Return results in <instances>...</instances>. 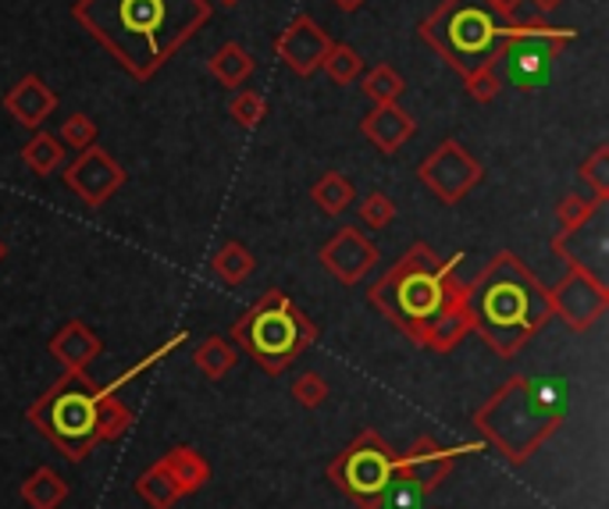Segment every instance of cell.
Returning a JSON list of instances; mask_svg holds the SVG:
<instances>
[{
  "instance_id": "6da1fadb",
  "label": "cell",
  "mask_w": 609,
  "mask_h": 509,
  "mask_svg": "<svg viewBox=\"0 0 609 509\" xmlns=\"http://www.w3.org/2000/svg\"><path fill=\"white\" fill-rule=\"evenodd\" d=\"M463 253L439 257L428 243L410 249L371 285V306L385 314L403 335L432 353H453L471 335L468 282L456 275Z\"/></svg>"
},
{
  "instance_id": "7a4b0ae2",
  "label": "cell",
  "mask_w": 609,
  "mask_h": 509,
  "mask_svg": "<svg viewBox=\"0 0 609 509\" xmlns=\"http://www.w3.org/2000/svg\"><path fill=\"white\" fill-rule=\"evenodd\" d=\"M210 0H76L71 18L129 71L150 82L210 22Z\"/></svg>"
},
{
  "instance_id": "3957f363",
  "label": "cell",
  "mask_w": 609,
  "mask_h": 509,
  "mask_svg": "<svg viewBox=\"0 0 609 509\" xmlns=\"http://www.w3.org/2000/svg\"><path fill=\"white\" fill-rule=\"evenodd\" d=\"M468 314L471 332L510 360L552 321L549 288L517 253L499 249L468 282Z\"/></svg>"
},
{
  "instance_id": "277c9868",
  "label": "cell",
  "mask_w": 609,
  "mask_h": 509,
  "mask_svg": "<svg viewBox=\"0 0 609 509\" xmlns=\"http://www.w3.org/2000/svg\"><path fill=\"white\" fill-rule=\"evenodd\" d=\"M570 410L563 378H524L503 381L471 417L481 442L492 446L507 463L524 467L552 434L560 431Z\"/></svg>"
},
{
  "instance_id": "5b68a950",
  "label": "cell",
  "mask_w": 609,
  "mask_h": 509,
  "mask_svg": "<svg viewBox=\"0 0 609 509\" xmlns=\"http://www.w3.org/2000/svg\"><path fill=\"white\" fill-rule=\"evenodd\" d=\"M228 342H239L261 363L264 374L278 378L317 342V329L307 311H299L282 288H267L232 321Z\"/></svg>"
},
{
  "instance_id": "8992f818",
  "label": "cell",
  "mask_w": 609,
  "mask_h": 509,
  "mask_svg": "<svg viewBox=\"0 0 609 509\" xmlns=\"http://www.w3.org/2000/svg\"><path fill=\"white\" fill-rule=\"evenodd\" d=\"M507 22L510 18L499 14L489 0H442L418 32L439 58H445V65L468 76L481 65H495V47L503 40Z\"/></svg>"
},
{
  "instance_id": "52a82bcc",
  "label": "cell",
  "mask_w": 609,
  "mask_h": 509,
  "mask_svg": "<svg viewBox=\"0 0 609 509\" xmlns=\"http://www.w3.org/2000/svg\"><path fill=\"white\" fill-rule=\"evenodd\" d=\"M26 417L71 463H82L89 452L100 446L97 442V385L86 374L65 371L43 395L32 399Z\"/></svg>"
},
{
  "instance_id": "ba28073f",
  "label": "cell",
  "mask_w": 609,
  "mask_h": 509,
  "mask_svg": "<svg viewBox=\"0 0 609 509\" xmlns=\"http://www.w3.org/2000/svg\"><path fill=\"white\" fill-rule=\"evenodd\" d=\"M574 36L578 29L549 26L542 18H534V22L510 18L503 29V40L495 47V65L507 68L510 82L521 89V94H539L552 76V65H557L560 50L574 40Z\"/></svg>"
},
{
  "instance_id": "9c48e42d",
  "label": "cell",
  "mask_w": 609,
  "mask_h": 509,
  "mask_svg": "<svg viewBox=\"0 0 609 509\" xmlns=\"http://www.w3.org/2000/svg\"><path fill=\"white\" fill-rule=\"evenodd\" d=\"M328 478L356 509H382L396 481V449L379 431H361L328 463Z\"/></svg>"
},
{
  "instance_id": "30bf717a",
  "label": "cell",
  "mask_w": 609,
  "mask_h": 509,
  "mask_svg": "<svg viewBox=\"0 0 609 509\" xmlns=\"http://www.w3.org/2000/svg\"><path fill=\"white\" fill-rule=\"evenodd\" d=\"M418 178L442 204H460L474 186H481L485 168H481V160L463 150L456 139H442L439 147L421 160Z\"/></svg>"
},
{
  "instance_id": "8fae6325",
  "label": "cell",
  "mask_w": 609,
  "mask_h": 509,
  "mask_svg": "<svg viewBox=\"0 0 609 509\" xmlns=\"http://www.w3.org/2000/svg\"><path fill=\"white\" fill-rule=\"evenodd\" d=\"M549 306L570 332H588L609 311V282L592 278L581 267H567V275L549 288Z\"/></svg>"
},
{
  "instance_id": "7c38bea8",
  "label": "cell",
  "mask_w": 609,
  "mask_h": 509,
  "mask_svg": "<svg viewBox=\"0 0 609 509\" xmlns=\"http://www.w3.org/2000/svg\"><path fill=\"white\" fill-rule=\"evenodd\" d=\"M485 449V442H468V446H439L435 439H421L410 446L403 457H396V478L418 484L424 496H432L435 488L450 478V470L460 457H474V452Z\"/></svg>"
},
{
  "instance_id": "4fadbf2b",
  "label": "cell",
  "mask_w": 609,
  "mask_h": 509,
  "mask_svg": "<svg viewBox=\"0 0 609 509\" xmlns=\"http://www.w3.org/2000/svg\"><path fill=\"white\" fill-rule=\"evenodd\" d=\"M125 168L107 154L100 143H94L89 150H82L71 165L65 168V186L76 193L86 207H100L107 204L121 186H125Z\"/></svg>"
},
{
  "instance_id": "5bb4252c",
  "label": "cell",
  "mask_w": 609,
  "mask_h": 509,
  "mask_svg": "<svg viewBox=\"0 0 609 509\" xmlns=\"http://www.w3.org/2000/svg\"><path fill=\"white\" fill-rule=\"evenodd\" d=\"M317 261L343 285H361L371 271L379 267V246H374L361 228L343 225L317 249Z\"/></svg>"
},
{
  "instance_id": "9a60e30c",
  "label": "cell",
  "mask_w": 609,
  "mask_h": 509,
  "mask_svg": "<svg viewBox=\"0 0 609 509\" xmlns=\"http://www.w3.org/2000/svg\"><path fill=\"white\" fill-rule=\"evenodd\" d=\"M332 43L335 40L328 36V29H321L311 14H296L293 22L275 36V53L293 76L311 79L321 68V61H325V53L332 50Z\"/></svg>"
},
{
  "instance_id": "2e32d148",
  "label": "cell",
  "mask_w": 609,
  "mask_h": 509,
  "mask_svg": "<svg viewBox=\"0 0 609 509\" xmlns=\"http://www.w3.org/2000/svg\"><path fill=\"white\" fill-rule=\"evenodd\" d=\"M552 253L567 261V267H581L592 278L606 282V204L574 232L552 235Z\"/></svg>"
},
{
  "instance_id": "e0dca14e",
  "label": "cell",
  "mask_w": 609,
  "mask_h": 509,
  "mask_svg": "<svg viewBox=\"0 0 609 509\" xmlns=\"http://www.w3.org/2000/svg\"><path fill=\"white\" fill-rule=\"evenodd\" d=\"M361 133L382 157H392L414 139L418 121L410 118L400 104H374V111L364 115V121H361Z\"/></svg>"
},
{
  "instance_id": "ac0fdd59",
  "label": "cell",
  "mask_w": 609,
  "mask_h": 509,
  "mask_svg": "<svg viewBox=\"0 0 609 509\" xmlns=\"http://www.w3.org/2000/svg\"><path fill=\"white\" fill-rule=\"evenodd\" d=\"M4 111L26 125V129H40V125L58 111V94L40 76H22L4 94Z\"/></svg>"
},
{
  "instance_id": "d6986e66",
  "label": "cell",
  "mask_w": 609,
  "mask_h": 509,
  "mask_svg": "<svg viewBox=\"0 0 609 509\" xmlns=\"http://www.w3.org/2000/svg\"><path fill=\"white\" fill-rule=\"evenodd\" d=\"M104 350V342L97 332H89L82 321H68L61 324L50 339V356L61 363L65 371L71 374H86L89 363H94Z\"/></svg>"
},
{
  "instance_id": "ffe728a7",
  "label": "cell",
  "mask_w": 609,
  "mask_h": 509,
  "mask_svg": "<svg viewBox=\"0 0 609 509\" xmlns=\"http://www.w3.org/2000/svg\"><path fill=\"white\" fill-rule=\"evenodd\" d=\"M157 463L171 474V481L178 484V492H183V499H186V496H196V492H200V488L210 481V463L204 460V452H200V449H193V446H175V449H168Z\"/></svg>"
},
{
  "instance_id": "44dd1931",
  "label": "cell",
  "mask_w": 609,
  "mask_h": 509,
  "mask_svg": "<svg viewBox=\"0 0 609 509\" xmlns=\"http://www.w3.org/2000/svg\"><path fill=\"white\" fill-rule=\"evenodd\" d=\"M254 53L239 43H222L218 50L210 53L207 71L214 82H222L225 89H239L249 76H254Z\"/></svg>"
},
{
  "instance_id": "7402d4cb",
  "label": "cell",
  "mask_w": 609,
  "mask_h": 509,
  "mask_svg": "<svg viewBox=\"0 0 609 509\" xmlns=\"http://www.w3.org/2000/svg\"><path fill=\"white\" fill-rule=\"evenodd\" d=\"M22 502L29 509H61L68 502V481L53 467H40L22 481Z\"/></svg>"
},
{
  "instance_id": "603a6c76",
  "label": "cell",
  "mask_w": 609,
  "mask_h": 509,
  "mask_svg": "<svg viewBox=\"0 0 609 509\" xmlns=\"http://www.w3.org/2000/svg\"><path fill=\"white\" fill-rule=\"evenodd\" d=\"M136 413L118 395L97 389V442H118L132 431Z\"/></svg>"
},
{
  "instance_id": "cb8c5ba5",
  "label": "cell",
  "mask_w": 609,
  "mask_h": 509,
  "mask_svg": "<svg viewBox=\"0 0 609 509\" xmlns=\"http://www.w3.org/2000/svg\"><path fill=\"white\" fill-rule=\"evenodd\" d=\"M311 199L317 204L321 214H328V217H338V214H346L353 207V199H356V186L343 175V172H325L317 182H314V189H311Z\"/></svg>"
},
{
  "instance_id": "d4e9b609",
  "label": "cell",
  "mask_w": 609,
  "mask_h": 509,
  "mask_svg": "<svg viewBox=\"0 0 609 509\" xmlns=\"http://www.w3.org/2000/svg\"><path fill=\"white\" fill-rule=\"evenodd\" d=\"M236 345H232L225 335H207L200 345L193 350V363L207 381H222L232 368H236Z\"/></svg>"
},
{
  "instance_id": "484cf974",
  "label": "cell",
  "mask_w": 609,
  "mask_h": 509,
  "mask_svg": "<svg viewBox=\"0 0 609 509\" xmlns=\"http://www.w3.org/2000/svg\"><path fill=\"white\" fill-rule=\"evenodd\" d=\"M210 271H214V275H218L222 282H228V285H243V282L257 271V257L249 253L246 243L232 239V243H225V246L210 257Z\"/></svg>"
},
{
  "instance_id": "4316f807",
  "label": "cell",
  "mask_w": 609,
  "mask_h": 509,
  "mask_svg": "<svg viewBox=\"0 0 609 509\" xmlns=\"http://www.w3.org/2000/svg\"><path fill=\"white\" fill-rule=\"evenodd\" d=\"M22 165L40 178L53 175L65 165V143L58 136H50V133H36L22 147Z\"/></svg>"
},
{
  "instance_id": "83f0119b",
  "label": "cell",
  "mask_w": 609,
  "mask_h": 509,
  "mask_svg": "<svg viewBox=\"0 0 609 509\" xmlns=\"http://www.w3.org/2000/svg\"><path fill=\"white\" fill-rule=\"evenodd\" d=\"M136 496L147 502L150 509H171L178 499H183V492H178V484L171 481V474L160 463L147 467L143 474L136 478Z\"/></svg>"
},
{
  "instance_id": "f1b7e54d",
  "label": "cell",
  "mask_w": 609,
  "mask_h": 509,
  "mask_svg": "<svg viewBox=\"0 0 609 509\" xmlns=\"http://www.w3.org/2000/svg\"><path fill=\"white\" fill-rule=\"evenodd\" d=\"M321 68H325V76L335 82V86H353L361 82L364 76V58L361 50H353L350 43H332V50L325 53V61H321Z\"/></svg>"
},
{
  "instance_id": "f546056e",
  "label": "cell",
  "mask_w": 609,
  "mask_h": 509,
  "mask_svg": "<svg viewBox=\"0 0 609 509\" xmlns=\"http://www.w3.org/2000/svg\"><path fill=\"white\" fill-rule=\"evenodd\" d=\"M361 86H364V94L374 100V104H400L403 97V76L392 65H374V68H364V76H361Z\"/></svg>"
},
{
  "instance_id": "4dcf8cb0",
  "label": "cell",
  "mask_w": 609,
  "mask_h": 509,
  "mask_svg": "<svg viewBox=\"0 0 609 509\" xmlns=\"http://www.w3.org/2000/svg\"><path fill=\"white\" fill-rule=\"evenodd\" d=\"M186 339H189V332H186V329H183V332H175V335H171L168 342H160V345H157V350H154V353H147V356H143V360H136V363H132V368H129V371H125V374H118L115 381H107V385H104V392H111V395H118V392H121L125 385H132V381H136L139 374H147V371H150V368H157V363H160V360H165L168 353H175V350H178V345H183Z\"/></svg>"
},
{
  "instance_id": "1f68e13d",
  "label": "cell",
  "mask_w": 609,
  "mask_h": 509,
  "mask_svg": "<svg viewBox=\"0 0 609 509\" xmlns=\"http://www.w3.org/2000/svg\"><path fill=\"white\" fill-rule=\"evenodd\" d=\"M602 204H609V199L581 196V193L563 196V199H560V207H557V232H574V228H581Z\"/></svg>"
},
{
  "instance_id": "d6a6232c",
  "label": "cell",
  "mask_w": 609,
  "mask_h": 509,
  "mask_svg": "<svg viewBox=\"0 0 609 509\" xmlns=\"http://www.w3.org/2000/svg\"><path fill=\"white\" fill-rule=\"evenodd\" d=\"M578 178L592 189V196L609 199V143H599V147L581 160Z\"/></svg>"
},
{
  "instance_id": "836d02e7",
  "label": "cell",
  "mask_w": 609,
  "mask_h": 509,
  "mask_svg": "<svg viewBox=\"0 0 609 509\" xmlns=\"http://www.w3.org/2000/svg\"><path fill=\"white\" fill-rule=\"evenodd\" d=\"M228 115L239 129H257L267 115V100H264V94H257V89H239V94L228 100Z\"/></svg>"
},
{
  "instance_id": "e575fe53",
  "label": "cell",
  "mask_w": 609,
  "mask_h": 509,
  "mask_svg": "<svg viewBox=\"0 0 609 509\" xmlns=\"http://www.w3.org/2000/svg\"><path fill=\"white\" fill-rule=\"evenodd\" d=\"M58 139L65 143V147H71V150H89L94 143L100 139V129H97V121L89 118V115H68L65 118V125H61V133H58Z\"/></svg>"
},
{
  "instance_id": "d590c367",
  "label": "cell",
  "mask_w": 609,
  "mask_h": 509,
  "mask_svg": "<svg viewBox=\"0 0 609 509\" xmlns=\"http://www.w3.org/2000/svg\"><path fill=\"white\" fill-rule=\"evenodd\" d=\"M293 399L303 407V410H317V407H325L328 403V395H332V389H328V381L321 378L317 371H303L296 381H293Z\"/></svg>"
},
{
  "instance_id": "8d00e7d4",
  "label": "cell",
  "mask_w": 609,
  "mask_h": 509,
  "mask_svg": "<svg viewBox=\"0 0 609 509\" xmlns=\"http://www.w3.org/2000/svg\"><path fill=\"white\" fill-rule=\"evenodd\" d=\"M463 86H468V97L478 104H492L503 89V79H499V65H481L474 71L463 76Z\"/></svg>"
},
{
  "instance_id": "74e56055",
  "label": "cell",
  "mask_w": 609,
  "mask_h": 509,
  "mask_svg": "<svg viewBox=\"0 0 609 509\" xmlns=\"http://www.w3.org/2000/svg\"><path fill=\"white\" fill-rule=\"evenodd\" d=\"M361 222L367 228H389L392 222H396V199L382 189L367 193V199L361 204Z\"/></svg>"
},
{
  "instance_id": "f35d334b",
  "label": "cell",
  "mask_w": 609,
  "mask_h": 509,
  "mask_svg": "<svg viewBox=\"0 0 609 509\" xmlns=\"http://www.w3.org/2000/svg\"><path fill=\"white\" fill-rule=\"evenodd\" d=\"M489 4H492L499 14H503V18H513V14H517V8H521L524 0H489Z\"/></svg>"
},
{
  "instance_id": "ab89813d",
  "label": "cell",
  "mask_w": 609,
  "mask_h": 509,
  "mask_svg": "<svg viewBox=\"0 0 609 509\" xmlns=\"http://www.w3.org/2000/svg\"><path fill=\"white\" fill-rule=\"evenodd\" d=\"M528 4L534 8V14H539V18H546V14H552V11H557V8L563 4V0H528Z\"/></svg>"
},
{
  "instance_id": "60d3db41",
  "label": "cell",
  "mask_w": 609,
  "mask_h": 509,
  "mask_svg": "<svg viewBox=\"0 0 609 509\" xmlns=\"http://www.w3.org/2000/svg\"><path fill=\"white\" fill-rule=\"evenodd\" d=\"M332 4L338 8V11H346V14H353V11H361L367 0H332Z\"/></svg>"
},
{
  "instance_id": "b9f144b4",
  "label": "cell",
  "mask_w": 609,
  "mask_h": 509,
  "mask_svg": "<svg viewBox=\"0 0 609 509\" xmlns=\"http://www.w3.org/2000/svg\"><path fill=\"white\" fill-rule=\"evenodd\" d=\"M4 257H8V243L0 239V264H4Z\"/></svg>"
},
{
  "instance_id": "7bdbcfd3",
  "label": "cell",
  "mask_w": 609,
  "mask_h": 509,
  "mask_svg": "<svg viewBox=\"0 0 609 509\" xmlns=\"http://www.w3.org/2000/svg\"><path fill=\"white\" fill-rule=\"evenodd\" d=\"M218 4H222V8H236V4H239V0H218Z\"/></svg>"
}]
</instances>
